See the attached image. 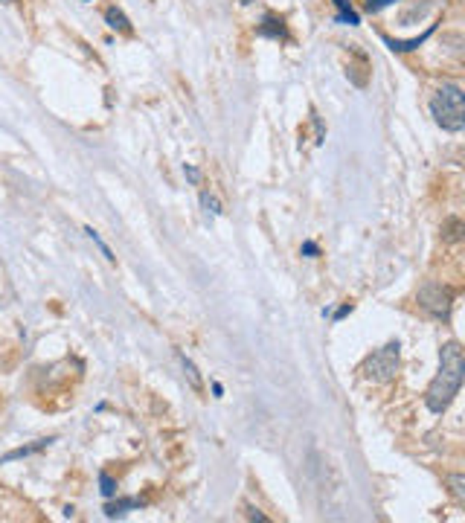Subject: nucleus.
Instances as JSON below:
<instances>
[{
  "instance_id": "f257e3e1",
  "label": "nucleus",
  "mask_w": 465,
  "mask_h": 523,
  "mask_svg": "<svg viewBox=\"0 0 465 523\" xmlns=\"http://www.w3.org/2000/svg\"><path fill=\"white\" fill-rule=\"evenodd\" d=\"M465 378V355L460 343H445L439 349V372L425 393V404L431 413H445L451 401L460 396V387Z\"/></svg>"
},
{
  "instance_id": "f03ea898",
  "label": "nucleus",
  "mask_w": 465,
  "mask_h": 523,
  "mask_svg": "<svg viewBox=\"0 0 465 523\" xmlns=\"http://www.w3.org/2000/svg\"><path fill=\"white\" fill-rule=\"evenodd\" d=\"M431 114L436 119V125H442L451 134L465 128V96H462L460 84H442V88L433 93Z\"/></svg>"
},
{
  "instance_id": "7ed1b4c3",
  "label": "nucleus",
  "mask_w": 465,
  "mask_h": 523,
  "mask_svg": "<svg viewBox=\"0 0 465 523\" xmlns=\"http://www.w3.org/2000/svg\"><path fill=\"white\" fill-rule=\"evenodd\" d=\"M398 361H401V346H398V340H390V343H384L381 349H375L372 355L361 363V372H363L366 381L387 384V381L396 378Z\"/></svg>"
},
{
  "instance_id": "20e7f679",
  "label": "nucleus",
  "mask_w": 465,
  "mask_h": 523,
  "mask_svg": "<svg viewBox=\"0 0 465 523\" xmlns=\"http://www.w3.org/2000/svg\"><path fill=\"white\" fill-rule=\"evenodd\" d=\"M419 306L427 314H433L436 320H448L451 308H454V291L442 282H425L419 288Z\"/></svg>"
},
{
  "instance_id": "39448f33",
  "label": "nucleus",
  "mask_w": 465,
  "mask_h": 523,
  "mask_svg": "<svg viewBox=\"0 0 465 523\" xmlns=\"http://www.w3.org/2000/svg\"><path fill=\"white\" fill-rule=\"evenodd\" d=\"M105 23H108L111 29L122 32V35H131V32H134L128 15H126V12H122L119 6H108V9H105Z\"/></svg>"
},
{
  "instance_id": "423d86ee",
  "label": "nucleus",
  "mask_w": 465,
  "mask_h": 523,
  "mask_svg": "<svg viewBox=\"0 0 465 523\" xmlns=\"http://www.w3.org/2000/svg\"><path fill=\"white\" fill-rule=\"evenodd\" d=\"M259 35H265V38H274V41H285L288 38L283 18H274V15H265L262 27H259Z\"/></svg>"
},
{
  "instance_id": "0eeeda50",
  "label": "nucleus",
  "mask_w": 465,
  "mask_h": 523,
  "mask_svg": "<svg viewBox=\"0 0 465 523\" xmlns=\"http://www.w3.org/2000/svg\"><path fill=\"white\" fill-rule=\"evenodd\" d=\"M332 3L340 9V15H337V21H340V23H349V27H358V23H361L358 12L352 9V3H349V0H332Z\"/></svg>"
},
{
  "instance_id": "6e6552de",
  "label": "nucleus",
  "mask_w": 465,
  "mask_h": 523,
  "mask_svg": "<svg viewBox=\"0 0 465 523\" xmlns=\"http://www.w3.org/2000/svg\"><path fill=\"white\" fill-rule=\"evenodd\" d=\"M431 32H433V27L427 29L425 35H419V38H410V41H393V38H387V44H390V50H396V53H407V50H416L419 44H425Z\"/></svg>"
},
{
  "instance_id": "1a4fd4ad",
  "label": "nucleus",
  "mask_w": 465,
  "mask_h": 523,
  "mask_svg": "<svg viewBox=\"0 0 465 523\" xmlns=\"http://www.w3.org/2000/svg\"><path fill=\"white\" fill-rule=\"evenodd\" d=\"M53 439H38L35 445H27V448H18V451H12V454H6V457H0V462H9V459H21V457H29V454H35V451H41V448H47Z\"/></svg>"
},
{
  "instance_id": "9d476101",
  "label": "nucleus",
  "mask_w": 465,
  "mask_h": 523,
  "mask_svg": "<svg viewBox=\"0 0 465 523\" xmlns=\"http://www.w3.org/2000/svg\"><path fill=\"white\" fill-rule=\"evenodd\" d=\"M84 233H88V239L93 241V245H96V247H99V250H102V256H105L108 262H117V253H114L111 247H108V245H105V241H102V236H99V233H96V230H93V227H84Z\"/></svg>"
},
{
  "instance_id": "9b49d317",
  "label": "nucleus",
  "mask_w": 465,
  "mask_h": 523,
  "mask_svg": "<svg viewBox=\"0 0 465 523\" xmlns=\"http://www.w3.org/2000/svg\"><path fill=\"white\" fill-rule=\"evenodd\" d=\"M137 506H140L137 500H117V503H108V506H105V515H108V518H117V515H126L128 509H137Z\"/></svg>"
},
{
  "instance_id": "f8f14e48",
  "label": "nucleus",
  "mask_w": 465,
  "mask_h": 523,
  "mask_svg": "<svg viewBox=\"0 0 465 523\" xmlns=\"http://www.w3.org/2000/svg\"><path fill=\"white\" fill-rule=\"evenodd\" d=\"M448 485H451V494H454L460 503H465V477H462V474H451Z\"/></svg>"
},
{
  "instance_id": "ddd939ff",
  "label": "nucleus",
  "mask_w": 465,
  "mask_h": 523,
  "mask_svg": "<svg viewBox=\"0 0 465 523\" xmlns=\"http://www.w3.org/2000/svg\"><path fill=\"white\" fill-rule=\"evenodd\" d=\"M201 206L206 212H213V215H222L224 210H222V201H218L215 195H210V192H201Z\"/></svg>"
},
{
  "instance_id": "4468645a",
  "label": "nucleus",
  "mask_w": 465,
  "mask_h": 523,
  "mask_svg": "<svg viewBox=\"0 0 465 523\" xmlns=\"http://www.w3.org/2000/svg\"><path fill=\"white\" fill-rule=\"evenodd\" d=\"M180 363H183V369H187V375H189V384H192V387H201V375H198V369H195V363H192L187 355H180Z\"/></svg>"
},
{
  "instance_id": "2eb2a0df",
  "label": "nucleus",
  "mask_w": 465,
  "mask_h": 523,
  "mask_svg": "<svg viewBox=\"0 0 465 523\" xmlns=\"http://www.w3.org/2000/svg\"><path fill=\"white\" fill-rule=\"evenodd\" d=\"M445 239L448 241H460L462 239V224L457 221V218H451V221L445 224Z\"/></svg>"
},
{
  "instance_id": "dca6fc26",
  "label": "nucleus",
  "mask_w": 465,
  "mask_h": 523,
  "mask_svg": "<svg viewBox=\"0 0 465 523\" xmlns=\"http://www.w3.org/2000/svg\"><path fill=\"white\" fill-rule=\"evenodd\" d=\"M99 483H102V494H105V497H114V494H117V480L111 477V474H99Z\"/></svg>"
},
{
  "instance_id": "f3484780",
  "label": "nucleus",
  "mask_w": 465,
  "mask_h": 523,
  "mask_svg": "<svg viewBox=\"0 0 465 523\" xmlns=\"http://www.w3.org/2000/svg\"><path fill=\"white\" fill-rule=\"evenodd\" d=\"M390 3H396V0H366V12H381Z\"/></svg>"
},
{
  "instance_id": "a211bd4d",
  "label": "nucleus",
  "mask_w": 465,
  "mask_h": 523,
  "mask_svg": "<svg viewBox=\"0 0 465 523\" xmlns=\"http://www.w3.org/2000/svg\"><path fill=\"white\" fill-rule=\"evenodd\" d=\"M183 175H187L189 180H192V184H201V172H198V169H195V166H183Z\"/></svg>"
},
{
  "instance_id": "6ab92c4d",
  "label": "nucleus",
  "mask_w": 465,
  "mask_h": 523,
  "mask_svg": "<svg viewBox=\"0 0 465 523\" xmlns=\"http://www.w3.org/2000/svg\"><path fill=\"white\" fill-rule=\"evenodd\" d=\"M302 253H305V256H309V259H314V256H317V253H320V250H317V245H314V241H305V245H302Z\"/></svg>"
},
{
  "instance_id": "aec40b11",
  "label": "nucleus",
  "mask_w": 465,
  "mask_h": 523,
  "mask_svg": "<svg viewBox=\"0 0 465 523\" xmlns=\"http://www.w3.org/2000/svg\"><path fill=\"white\" fill-rule=\"evenodd\" d=\"M349 311H352V306H349V302H346V306H340V308L335 311V320H344V317H346Z\"/></svg>"
},
{
  "instance_id": "412c9836",
  "label": "nucleus",
  "mask_w": 465,
  "mask_h": 523,
  "mask_svg": "<svg viewBox=\"0 0 465 523\" xmlns=\"http://www.w3.org/2000/svg\"><path fill=\"white\" fill-rule=\"evenodd\" d=\"M213 393H215V398H222V396H224V387L215 381V384H213Z\"/></svg>"
},
{
  "instance_id": "4be33fe9",
  "label": "nucleus",
  "mask_w": 465,
  "mask_h": 523,
  "mask_svg": "<svg viewBox=\"0 0 465 523\" xmlns=\"http://www.w3.org/2000/svg\"><path fill=\"white\" fill-rule=\"evenodd\" d=\"M0 3H18V0H0Z\"/></svg>"
},
{
  "instance_id": "5701e85b",
  "label": "nucleus",
  "mask_w": 465,
  "mask_h": 523,
  "mask_svg": "<svg viewBox=\"0 0 465 523\" xmlns=\"http://www.w3.org/2000/svg\"><path fill=\"white\" fill-rule=\"evenodd\" d=\"M84 3H88V0H84Z\"/></svg>"
}]
</instances>
